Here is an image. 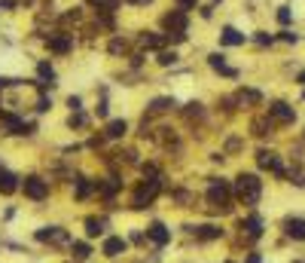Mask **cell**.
Instances as JSON below:
<instances>
[{
    "mask_svg": "<svg viewBox=\"0 0 305 263\" xmlns=\"http://www.w3.org/2000/svg\"><path fill=\"white\" fill-rule=\"evenodd\" d=\"M256 43H259V46H272L275 40H272V34H265V31H256Z\"/></svg>",
    "mask_w": 305,
    "mask_h": 263,
    "instance_id": "33",
    "label": "cell"
},
{
    "mask_svg": "<svg viewBox=\"0 0 305 263\" xmlns=\"http://www.w3.org/2000/svg\"><path fill=\"white\" fill-rule=\"evenodd\" d=\"M89 4H92V7H98L101 13H113V10L119 7V0H89Z\"/></svg>",
    "mask_w": 305,
    "mask_h": 263,
    "instance_id": "26",
    "label": "cell"
},
{
    "mask_svg": "<svg viewBox=\"0 0 305 263\" xmlns=\"http://www.w3.org/2000/svg\"><path fill=\"white\" fill-rule=\"evenodd\" d=\"M16 181H19V178H16L13 171H7V168H0V193H13L16 187H19Z\"/></svg>",
    "mask_w": 305,
    "mask_h": 263,
    "instance_id": "18",
    "label": "cell"
},
{
    "mask_svg": "<svg viewBox=\"0 0 305 263\" xmlns=\"http://www.w3.org/2000/svg\"><path fill=\"white\" fill-rule=\"evenodd\" d=\"M284 233H287L290 239L305 242V220H302V217H287V220H284Z\"/></svg>",
    "mask_w": 305,
    "mask_h": 263,
    "instance_id": "10",
    "label": "cell"
},
{
    "mask_svg": "<svg viewBox=\"0 0 305 263\" xmlns=\"http://www.w3.org/2000/svg\"><path fill=\"white\" fill-rule=\"evenodd\" d=\"M168 40H171V43H183V40H186V34H180V31H171V34H168Z\"/></svg>",
    "mask_w": 305,
    "mask_h": 263,
    "instance_id": "36",
    "label": "cell"
},
{
    "mask_svg": "<svg viewBox=\"0 0 305 263\" xmlns=\"http://www.w3.org/2000/svg\"><path fill=\"white\" fill-rule=\"evenodd\" d=\"M67 107H70V110H80V107H83V101L76 98V95H70V98H67Z\"/></svg>",
    "mask_w": 305,
    "mask_h": 263,
    "instance_id": "37",
    "label": "cell"
},
{
    "mask_svg": "<svg viewBox=\"0 0 305 263\" xmlns=\"http://www.w3.org/2000/svg\"><path fill=\"white\" fill-rule=\"evenodd\" d=\"M247 263H262V260H259L256 254H250V257H247Z\"/></svg>",
    "mask_w": 305,
    "mask_h": 263,
    "instance_id": "41",
    "label": "cell"
},
{
    "mask_svg": "<svg viewBox=\"0 0 305 263\" xmlns=\"http://www.w3.org/2000/svg\"><path fill=\"white\" fill-rule=\"evenodd\" d=\"M256 165H259V168H269V171H275L278 178H284V165H281L278 153H272V150H259V153H256Z\"/></svg>",
    "mask_w": 305,
    "mask_h": 263,
    "instance_id": "6",
    "label": "cell"
},
{
    "mask_svg": "<svg viewBox=\"0 0 305 263\" xmlns=\"http://www.w3.org/2000/svg\"><path fill=\"white\" fill-rule=\"evenodd\" d=\"M281 40H284V43H296V40H299V37H296L293 31H284V34H281Z\"/></svg>",
    "mask_w": 305,
    "mask_h": 263,
    "instance_id": "38",
    "label": "cell"
},
{
    "mask_svg": "<svg viewBox=\"0 0 305 263\" xmlns=\"http://www.w3.org/2000/svg\"><path fill=\"white\" fill-rule=\"evenodd\" d=\"M208 64H211L214 70H220L223 77H238V70H235V67H229V64H226V58H223L220 52H211V55H208Z\"/></svg>",
    "mask_w": 305,
    "mask_h": 263,
    "instance_id": "14",
    "label": "cell"
},
{
    "mask_svg": "<svg viewBox=\"0 0 305 263\" xmlns=\"http://www.w3.org/2000/svg\"><path fill=\"white\" fill-rule=\"evenodd\" d=\"M272 129H275V120H272V117H253V120H250V132H253L256 138L272 135Z\"/></svg>",
    "mask_w": 305,
    "mask_h": 263,
    "instance_id": "11",
    "label": "cell"
},
{
    "mask_svg": "<svg viewBox=\"0 0 305 263\" xmlns=\"http://www.w3.org/2000/svg\"><path fill=\"white\" fill-rule=\"evenodd\" d=\"M101 233H104V220L89 217V220H86V236H101Z\"/></svg>",
    "mask_w": 305,
    "mask_h": 263,
    "instance_id": "24",
    "label": "cell"
},
{
    "mask_svg": "<svg viewBox=\"0 0 305 263\" xmlns=\"http://www.w3.org/2000/svg\"><path fill=\"white\" fill-rule=\"evenodd\" d=\"M49 107H52V104H49L46 98H40V101H37V110H40V114H46V110H49Z\"/></svg>",
    "mask_w": 305,
    "mask_h": 263,
    "instance_id": "39",
    "label": "cell"
},
{
    "mask_svg": "<svg viewBox=\"0 0 305 263\" xmlns=\"http://www.w3.org/2000/svg\"><path fill=\"white\" fill-rule=\"evenodd\" d=\"M159 187H162V184H159V178H146V181L137 187V193H134V199H131V208H137V211H140V208H146L152 199L159 196Z\"/></svg>",
    "mask_w": 305,
    "mask_h": 263,
    "instance_id": "3",
    "label": "cell"
},
{
    "mask_svg": "<svg viewBox=\"0 0 305 263\" xmlns=\"http://www.w3.org/2000/svg\"><path fill=\"white\" fill-rule=\"evenodd\" d=\"M128 4H137V7H143V4H149V0H128Z\"/></svg>",
    "mask_w": 305,
    "mask_h": 263,
    "instance_id": "42",
    "label": "cell"
},
{
    "mask_svg": "<svg viewBox=\"0 0 305 263\" xmlns=\"http://www.w3.org/2000/svg\"><path fill=\"white\" fill-rule=\"evenodd\" d=\"M122 251H125V239H119V236L104 239V254H107V257H116V254H122Z\"/></svg>",
    "mask_w": 305,
    "mask_h": 263,
    "instance_id": "16",
    "label": "cell"
},
{
    "mask_svg": "<svg viewBox=\"0 0 305 263\" xmlns=\"http://www.w3.org/2000/svg\"><path fill=\"white\" fill-rule=\"evenodd\" d=\"M70 46H73V40L67 34H52L49 37V49L52 52H70Z\"/></svg>",
    "mask_w": 305,
    "mask_h": 263,
    "instance_id": "15",
    "label": "cell"
},
{
    "mask_svg": "<svg viewBox=\"0 0 305 263\" xmlns=\"http://www.w3.org/2000/svg\"><path fill=\"white\" fill-rule=\"evenodd\" d=\"M238 101H241V104H259L262 95H259L256 89H241V92H238Z\"/></svg>",
    "mask_w": 305,
    "mask_h": 263,
    "instance_id": "23",
    "label": "cell"
},
{
    "mask_svg": "<svg viewBox=\"0 0 305 263\" xmlns=\"http://www.w3.org/2000/svg\"><path fill=\"white\" fill-rule=\"evenodd\" d=\"M296 263H302V260H296Z\"/></svg>",
    "mask_w": 305,
    "mask_h": 263,
    "instance_id": "44",
    "label": "cell"
},
{
    "mask_svg": "<svg viewBox=\"0 0 305 263\" xmlns=\"http://www.w3.org/2000/svg\"><path fill=\"white\" fill-rule=\"evenodd\" d=\"M296 80H299V83H302V86H305V70H302V73H299V77H296Z\"/></svg>",
    "mask_w": 305,
    "mask_h": 263,
    "instance_id": "43",
    "label": "cell"
},
{
    "mask_svg": "<svg viewBox=\"0 0 305 263\" xmlns=\"http://www.w3.org/2000/svg\"><path fill=\"white\" fill-rule=\"evenodd\" d=\"M95 187H98V184H92L89 178H76V187H73V196H76V199H86V196H89V193L95 190Z\"/></svg>",
    "mask_w": 305,
    "mask_h": 263,
    "instance_id": "17",
    "label": "cell"
},
{
    "mask_svg": "<svg viewBox=\"0 0 305 263\" xmlns=\"http://www.w3.org/2000/svg\"><path fill=\"white\" fill-rule=\"evenodd\" d=\"M125 132H128L125 120H113V123H107V129H104V135H107V138H113V141H116V138H122Z\"/></svg>",
    "mask_w": 305,
    "mask_h": 263,
    "instance_id": "19",
    "label": "cell"
},
{
    "mask_svg": "<svg viewBox=\"0 0 305 263\" xmlns=\"http://www.w3.org/2000/svg\"><path fill=\"white\" fill-rule=\"evenodd\" d=\"M140 46H146V49H159V46H162V37L143 31V34H140Z\"/></svg>",
    "mask_w": 305,
    "mask_h": 263,
    "instance_id": "22",
    "label": "cell"
},
{
    "mask_svg": "<svg viewBox=\"0 0 305 263\" xmlns=\"http://www.w3.org/2000/svg\"><path fill=\"white\" fill-rule=\"evenodd\" d=\"M278 22H281V25H290V22H293V13H290V7H281V10H278Z\"/></svg>",
    "mask_w": 305,
    "mask_h": 263,
    "instance_id": "31",
    "label": "cell"
},
{
    "mask_svg": "<svg viewBox=\"0 0 305 263\" xmlns=\"http://www.w3.org/2000/svg\"><path fill=\"white\" fill-rule=\"evenodd\" d=\"M98 117H101V120L107 117V101H101V104H98Z\"/></svg>",
    "mask_w": 305,
    "mask_h": 263,
    "instance_id": "40",
    "label": "cell"
},
{
    "mask_svg": "<svg viewBox=\"0 0 305 263\" xmlns=\"http://www.w3.org/2000/svg\"><path fill=\"white\" fill-rule=\"evenodd\" d=\"M235 196H238V202L241 205H247V208H253L256 202H259V196H262V181L256 178V174H238L235 178Z\"/></svg>",
    "mask_w": 305,
    "mask_h": 263,
    "instance_id": "1",
    "label": "cell"
},
{
    "mask_svg": "<svg viewBox=\"0 0 305 263\" xmlns=\"http://www.w3.org/2000/svg\"><path fill=\"white\" fill-rule=\"evenodd\" d=\"M171 107H177L174 98H152L149 101V114H165V110H171Z\"/></svg>",
    "mask_w": 305,
    "mask_h": 263,
    "instance_id": "20",
    "label": "cell"
},
{
    "mask_svg": "<svg viewBox=\"0 0 305 263\" xmlns=\"http://www.w3.org/2000/svg\"><path fill=\"white\" fill-rule=\"evenodd\" d=\"M177 7L186 13V10H196V7H199V0H177Z\"/></svg>",
    "mask_w": 305,
    "mask_h": 263,
    "instance_id": "35",
    "label": "cell"
},
{
    "mask_svg": "<svg viewBox=\"0 0 305 263\" xmlns=\"http://www.w3.org/2000/svg\"><path fill=\"white\" fill-rule=\"evenodd\" d=\"M37 239H40V242H52V245H64V242H70L67 233H64L61 227H43V230H37Z\"/></svg>",
    "mask_w": 305,
    "mask_h": 263,
    "instance_id": "7",
    "label": "cell"
},
{
    "mask_svg": "<svg viewBox=\"0 0 305 263\" xmlns=\"http://www.w3.org/2000/svg\"><path fill=\"white\" fill-rule=\"evenodd\" d=\"M189 230L196 233V239H199V242H214V239H220V236H223V230H220V227H214V223H205V227H189Z\"/></svg>",
    "mask_w": 305,
    "mask_h": 263,
    "instance_id": "13",
    "label": "cell"
},
{
    "mask_svg": "<svg viewBox=\"0 0 305 263\" xmlns=\"http://www.w3.org/2000/svg\"><path fill=\"white\" fill-rule=\"evenodd\" d=\"M269 117H272L275 123H281V126H290V123L296 120V110H293L287 101H272V104H269Z\"/></svg>",
    "mask_w": 305,
    "mask_h": 263,
    "instance_id": "5",
    "label": "cell"
},
{
    "mask_svg": "<svg viewBox=\"0 0 305 263\" xmlns=\"http://www.w3.org/2000/svg\"><path fill=\"white\" fill-rule=\"evenodd\" d=\"M290 181L296 187H305V168H290Z\"/></svg>",
    "mask_w": 305,
    "mask_h": 263,
    "instance_id": "30",
    "label": "cell"
},
{
    "mask_svg": "<svg viewBox=\"0 0 305 263\" xmlns=\"http://www.w3.org/2000/svg\"><path fill=\"white\" fill-rule=\"evenodd\" d=\"M146 239H152V242H156V245L162 248V245H168V242H171V233L165 230V223H159V220H156V223H149V227H146Z\"/></svg>",
    "mask_w": 305,
    "mask_h": 263,
    "instance_id": "9",
    "label": "cell"
},
{
    "mask_svg": "<svg viewBox=\"0 0 305 263\" xmlns=\"http://www.w3.org/2000/svg\"><path fill=\"white\" fill-rule=\"evenodd\" d=\"M186 117H189V120H202V117H205L202 104H186Z\"/></svg>",
    "mask_w": 305,
    "mask_h": 263,
    "instance_id": "28",
    "label": "cell"
},
{
    "mask_svg": "<svg viewBox=\"0 0 305 263\" xmlns=\"http://www.w3.org/2000/svg\"><path fill=\"white\" fill-rule=\"evenodd\" d=\"M107 49H110L113 55H125V52H128V43L122 40V37H116V40H110V46H107Z\"/></svg>",
    "mask_w": 305,
    "mask_h": 263,
    "instance_id": "27",
    "label": "cell"
},
{
    "mask_svg": "<svg viewBox=\"0 0 305 263\" xmlns=\"http://www.w3.org/2000/svg\"><path fill=\"white\" fill-rule=\"evenodd\" d=\"M241 230H247L250 236H259V233H262V220H259L256 214H250V217L241 220Z\"/></svg>",
    "mask_w": 305,
    "mask_h": 263,
    "instance_id": "21",
    "label": "cell"
},
{
    "mask_svg": "<svg viewBox=\"0 0 305 263\" xmlns=\"http://www.w3.org/2000/svg\"><path fill=\"white\" fill-rule=\"evenodd\" d=\"M229 196H232V187H229L226 181H220V178H211V184H208V202H211V208L229 211V208H232V205H229Z\"/></svg>",
    "mask_w": 305,
    "mask_h": 263,
    "instance_id": "2",
    "label": "cell"
},
{
    "mask_svg": "<svg viewBox=\"0 0 305 263\" xmlns=\"http://www.w3.org/2000/svg\"><path fill=\"white\" fill-rule=\"evenodd\" d=\"M159 64H177V52H159Z\"/></svg>",
    "mask_w": 305,
    "mask_h": 263,
    "instance_id": "32",
    "label": "cell"
},
{
    "mask_svg": "<svg viewBox=\"0 0 305 263\" xmlns=\"http://www.w3.org/2000/svg\"><path fill=\"white\" fill-rule=\"evenodd\" d=\"M70 126H86V117L80 114V110H73V114H70Z\"/></svg>",
    "mask_w": 305,
    "mask_h": 263,
    "instance_id": "34",
    "label": "cell"
},
{
    "mask_svg": "<svg viewBox=\"0 0 305 263\" xmlns=\"http://www.w3.org/2000/svg\"><path fill=\"white\" fill-rule=\"evenodd\" d=\"M22 190H25L28 199H37V202H40V199L49 196V184H46L43 178H37V174H28V178L22 181Z\"/></svg>",
    "mask_w": 305,
    "mask_h": 263,
    "instance_id": "4",
    "label": "cell"
},
{
    "mask_svg": "<svg viewBox=\"0 0 305 263\" xmlns=\"http://www.w3.org/2000/svg\"><path fill=\"white\" fill-rule=\"evenodd\" d=\"M70 251H73V257H80V260H86L92 254V248L86 242H70Z\"/></svg>",
    "mask_w": 305,
    "mask_h": 263,
    "instance_id": "25",
    "label": "cell"
},
{
    "mask_svg": "<svg viewBox=\"0 0 305 263\" xmlns=\"http://www.w3.org/2000/svg\"><path fill=\"white\" fill-rule=\"evenodd\" d=\"M37 70H40V77H43V80H49V83L55 80V70H52L46 61H40V64H37Z\"/></svg>",
    "mask_w": 305,
    "mask_h": 263,
    "instance_id": "29",
    "label": "cell"
},
{
    "mask_svg": "<svg viewBox=\"0 0 305 263\" xmlns=\"http://www.w3.org/2000/svg\"><path fill=\"white\" fill-rule=\"evenodd\" d=\"M162 25L168 28V34H171V31L186 34V13H183V10H174V13H168V16L162 19Z\"/></svg>",
    "mask_w": 305,
    "mask_h": 263,
    "instance_id": "8",
    "label": "cell"
},
{
    "mask_svg": "<svg viewBox=\"0 0 305 263\" xmlns=\"http://www.w3.org/2000/svg\"><path fill=\"white\" fill-rule=\"evenodd\" d=\"M244 40H247V37H244L241 31H235L232 25H226L223 34H220V43H223V46H241Z\"/></svg>",
    "mask_w": 305,
    "mask_h": 263,
    "instance_id": "12",
    "label": "cell"
}]
</instances>
